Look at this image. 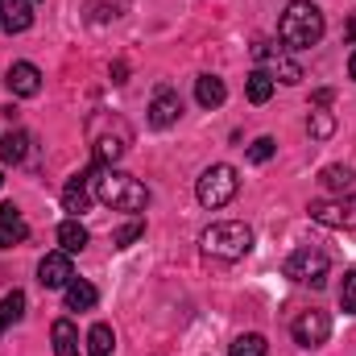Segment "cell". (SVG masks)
Masks as SVG:
<instances>
[{
    "label": "cell",
    "mask_w": 356,
    "mask_h": 356,
    "mask_svg": "<svg viewBox=\"0 0 356 356\" xmlns=\"http://www.w3.org/2000/svg\"><path fill=\"white\" fill-rule=\"evenodd\" d=\"M88 182H91V195H95L99 203L116 207V211H145V203H149L145 182H137V178L124 175V170L95 166V170L88 175Z\"/></svg>",
    "instance_id": "6da1fadb"
},
{
    "label": "cell",
    "mask_w": 356,
    "mask_h": 356,
    "mask_svg": "<svg viewBox=\"0 0 356 356\" xmlns=\"http://www.w3.org/2000/svg\"><path fill=\"white\" fill-rule=\"evenodd\" d=\"M38 282L46 290H67L75 282V266H71V253H46L42 266H38Z\"/></svg>",
    "instance_id": "9c48e42d"
},
{
    "label": "cell",
    "mask_w": 356,
    "mask_h": 356,
    "mask_svg": "<svg viewBox=\"0 0 356 356\" xmlns=\"http://www.w3.org/2000/svg\"><path fill=\"white\" fill-rule=\"evenodd\" d=\"M0 186H4V166H0Z\"/></svg>",
    "instance_id": "836d02e7"
},
{
    "label": "cell",
    "mask_w": 356,
    "mask_h": 356,
    "mask_svg": "<svg viewBox=\"0 0 356 356\" xmlns=\"http://www.w3.org/2000/svg\"><path fill=\"white\" fill-rule=\"evenodd\" d=\"M340 307H344V315H356V269H348L340 282Z\"/></svg>",
    "instance_id": "4316f807"
},
{
    "label": "cell",
    "mask_w": 356,
    "mask_h": 356,
    "mask_svg": "<svg viewBox=\"0 0 356 356\" xmlns=\"http://www.w3.org/2000/svg\"><path fill=\"white\" fill-rule=\"evenodd\" d=\"M266 353H269V344H266V336H257V332L236 336L232 348H228V356H266Z\"/></svg>",
    "instance_id": "7402d4cb"
},
{
    "label": "cell",
    "mask_w": 356,
    "mask_h": 356,
    "mask_svg": "<svg viewBox=\"0 0 356 356\" xmlns=\"http://www.w3.org/2000/svg\"><path fill=\"white\" fill-rule=\"evenodd\" d=\"M29 145H33L29 133H21V129L4 133V137H0V162H13V166L25 162V158H29Z\"/></svg>",
    "instance_id": "2e32d148"
},
{
    "label": "cell",
    "mask_w": 356,
    "mask_h": 356,
    "mask_svg": "<svg viewBox=\"0 0 356 356\" xmlns=\"http://www.w3.org/2000/svg\"><path fill=\"white\" fill-rule=\"evenodd\" d=\"M112 348H116L112 327H108V323H95L88 332V356H112Z\"/></svg>",
    "instance_id": "ffe728a7"
},
{
    "label": "cell",
    "mask_w": 356,
    "mask_h": 356,
    "mask_svg": "<svg viewBox=\"0 0 356 356\" xmlns=\"http://www.w3.org/2000/svg\"><path fill=\"white\" fill-rule=\"evenodd\" d=\"M0 25L4 33H25L33 25V0H0Z\"/></svg>",
    "instance_id": "8fae6325"
},
{
    "label": "cell",
    "mask_w": 356,
    "mask_h": 356,
    "mask_svg": "<svg viewBox=\"0 0 356 356\" xmlns=\"http://www.w3.org/2000/svg\"><path fill=\"white\" fill-rule=\"evenodd\" d=\"M236 191H241V178H236V170L232 166H207L203 175H199V182H195V195H199V203L203 207H224V203H232L236 199Z\"/></svg>",
    "instance_id": "5b68a950"
},
{
    "label": "cell",
    "mask_w": 356,
    "mask_h": 356,
    "mask_svg": "<svg viewBox=\"0 0 356 356\" xmlns=\"http://www.w3.org/2000/svg\"><path fill=\"white\" fill-rule=\"evenodd\" d=\"M245 91H249L253 104H266L269 95H273V75H269V71H253L249 83H245Z\"/></svg>",
    "instance_id": "603a6c76"
},
{
    "label": "cell",
    "mask_w": 356,
    "mask_h": 356,
    "mask_svg": "<svg viewBox=\"0 0 356 356\" xmlns=\"http://www.w3.org/2000/svg\"><path fill=\"white\" fill-rule=\"evenodd\" d=\"M273 154H277V141H273V137H257V141L249 145V162H253V166H266Z\"/></svg>",
    "instance_id": "484cf974"
},
{
    "label": "cell",
    "mask_w": 356,
    "mask_h": 356,
    "mask_svg": "<svg viewBox=\"0 0 356 356\" xmlns=\"http://www.w3.org/2000/svg\"><path fill=\"white\" fill-rule=\"evenodd\" d=\"M88 141H91L95 162H99V166H112V162H120V158L129 154L133 133H129V124H124L120 116H112V112H95V116L88 120Z\"/></svg>",
    "instance_id": "3957f363"
},
{
    "label": "cell",
    "mask_w": 356,
    "mask_h": 356,
    "mask_svg": "<svg viewBox=\"0 0 356 356\" xmlns=\"http://www.w3.org/2000/svg\"><path fill=\"white\" fill-rule=\"evenodd\" d=\"M141 232H145V224H141V220H133V224H124V228L112 236V245H116V249H129V245H133Z\"/></svg>",
    "instance_id": "83f0119b"
},
{
    "label": "cell",
    "mask_w": 356,
    "mask_h": 356,
    "mask_svg": "<svg viewBox=\"0 0 356 356\" xmlns=\"http://www.w3.org/2000/svg\"><path fill=\"white\" fill-rule=\"evenodd\" d=\"M348 75L356 79V50H353V58H348Z\"/></svg>",
    "instance_id": "1f68e13d"
},
{
    "label": "cell",
    "mask_w": 356,
    "mask_h": 356,
    "mask_svg": "<svg viewBox=\"0 0 356 356\" xmlns=\"http://www.w3.org/2000/svg\"><path fill=\"white\" fill-rule=\"evenodd\" d=\"M95 298H99V294H95L91 282H71V286H67V307H71V311H91Z\"/></svg>",
    "instance_id": "44dd1931"
},
{
    "label": "cell",
    "mask_w": 356,
    "mask_h": 356,
    "mask_svg": "<svg viewBox=\"0 0 356 356\" xmlns=\"http://www.w3.org/2000/svg\"><path fill=\"white\" fill-rule=\"evenodd\" d=\"M307 129H311V137H319V141H327V137L336 133V120H332V112H311V120H307Z\"/></svg>",
    "instance_id": "cb8c5ba5"
},
{
    "label": "cell",
    "mask_w": 356,
    "mask_h": 356,
    "mask_svg": "<svg viewBox=\"0 0 356 356\" xmlns=\"http://www.w3.org/2000/svg\"><path fill=\"white\" fill-rule=\"evenodd\" d=\"M327 269H332V261H327V253L323 249H298V253H290V261H286V277H294L298 286H323L327 282Z\"/></svg>",
    "instance_id": "8992f818"
},
{
    "label": "cell",
    "mask_w": 356,
    "mask_h": 356,
    "mask_svg": "<svg viewBox=\"0 0 356 356\" xmlns=\"http://www.w3.org/2000/svg\"><path fill=\"white\" fill-rule=\"evenodd\" d=\"M91 199H95V195H91L88 175H75L67 182V191H63V207H67V211H88Z\"/></svg>",
    "instance_id": "e0dca14e"
},
{
    "label": "cell",
    "mask_w": 356,
    "mask_h": 356,
    "mask_svg": "<svg viewBox=\"0 0 356 356\" xmlns=\"http://www.w3.org/2000/svg\"><path fill=\"white\" fill-rule=\"evenodd\" d=\"M195 99H199L203 108H220V104L228 99L224 79H220V75H199V79H195Z\"/></svg>",
    "instance_id": "9a60e30c"
},
{
    "label": "cell",
    "mask_w": 356,
    "mask_h": 356,
    "mask_svg": "<svg viewBox=\"0 0 356 356\" xmlns=\"http://www.w3.org/2000/svg\"><path fill=\"white\" fill-rule=\"evenodd\" d=\"M348 38L356 42V17H348Z\"/></svg>",
    "instance_id": "4dcf8cb0"
},
{
    "label": "cell",
    "mask_w": 356,
    "mask_h": 356,
    "mask_svg": "<svg viewBox=\"0 0 356 356\" xmlns=\"http://www.w3.org/2000/svg\"><path fill=\"white\" fill-rule=\"evenodd\" d=\"M25 241H29V224L21 220V211L13 203H0V249L25 245Z\"/></svg>",
    "instance_id": "30bf717a"
},
{
    "label": "cell",
    "mask_w": 356,
    "mask_h": 356,
    "mask_svg": "<svg viewBox=\"0 0 356 356\" xmlns=\"http://www.w3.org/2000/svg\"><path fill=\"white\" fill-rule=\"evenodd\" d=\"M307 211H311V220H315V224H323V228H344V232H353V228H356V195L315 199Z\"/></svg>",
    "instance_id": "52a82bcc"
},
{
    "label": "cell",
    "mask_w": 356,
    "mask_h": 356,
    "mask_svg": "<svg viewBox=\"0 0 356 356\" xmlns=\"http://www.w3.org/2000/svg\"><path fill=\"white\" fill-rule=\"evenodd\" d=\"M50 340H54V356H79V332L71 319H54Z\"/></svg>",
    "instance_id": "5bb4252c"
},
{
    "label": "cell",
    "mask_w": 356,
    "mask_h": 356,
    "mask_svg": "<svg viewBox=\"0 0 356 356\" xmlns=\"http://www.w3.org/2000/svg\"><path fill=\"white\" fill-rule=\"evenodd\" d=\"M319 182L327 186V191H336V195H348L353 191V182H356V170L353 166H323V175H319Z\"/></svg>",
    "instance_id": "d6986e66"
},
{
    "label": "cell",
    "mask_w": 356,
    "mask_h": 356,
    "mask_svg": "<svg viewBox=\"0 0 356 356\" xmlns=\"http://www.w3.org/2000/svg\"><path fill=\"white\" fill-rule=\"evenodd\" d=\"M0 307H4V319H8V323H21V319H25V294H21V290H8Z\"/></svg>",
    "instance_id": "d4e9b609"
},
{
    "label": "cell",
    "mask_w": 356,
    "mask_h": 356,
    "mask_svg": "<svg viewBox=\"0 0 356 356\" xmlns=\"http://www.w3.org/2000/svg\"><path fill=\"white\" fill-rule=\"evenodd\" d=\"M4 327H8V319H4V307H0V336H4Z\"/></svg>",
    "instance_id": "d6a6232c"
},
{
    "label": "cell",
    "mask_w": 356,
    "mask_h": 356,
    "mask_svg": "<svg viewBox=\"0 0 356 356\" xmlns=\"http://www.w3.org/2000/svg\"><path fill=\"white\" fill-rule=\"evenodd\" d=\"M178 116H182V99H178L175 91H158L149 99V124L154 129H170Z\"/></svg>",
    "instance_id": "4fadbf2b"
},
{
    "label": "cell",
    "mask_w": 356,
    "mask_h": 356,
    "mask_svg": "<svg viewBox=\"0 0 356 356\" xmlns=\"http://www.w3.org/2000/svg\"><path fill=\"white\" fill-rule=\"evenodd\" d=\"M58 245H63V253H83L88 249V228L79 220H63L58 224Z\"/></svg>",
    "instance_id": "ac0fdd59"
},
{
    "label": "cell",
    "mask_w": 356,
    "mask_h": 356,
    "mask_svg": "<svg viewBox=\"0 0 356 356\" xmlns=\"http://www.w3.org/2000/svg\"><path fill=\"white\" fill-rule=\"evenodd\" d=\"M323 13H319V4H311V0H294V4H286V13H282V21H277V38H282V46H290V50H311L319 38H323Z\"/></svg>",
    "instance_id": "7a4b0ae2"
},
{
    "label": "cell",
    "mask_w": 356,
    "mask_h": 356,
    "mask_svg": "<svg viewBox=\"0 0 356 356\" xmlns=\"http://www.w3.org/2000/svg\"><path fill=\"white\" fill-rule=\"evenodd\" d=\"M277 79H282V83H302L298 63H286V58H282V63H277Z\"/></svg>",
    "instance_id": "f1b7e54d"
},
{
    "label": "cell",
    "mask_w": 356,
    "mask_h": 356,
    "mask_svg": "<svg viewBox=\"0 0 356 356\" xmlns=\"http://www.w3.org/2000/svg\"><path fill=\"white\" fill-rule=\"evenodd\" d=\"M290 332H294V340H298L302 348H319V344H327V336H332V319H327V311H302Z\"/></svg>",
    "instance_id": "ba28073f"
},
{
    "label": "cell",
    "mask_w": 356,
    "mask_h": 356,
    "mask_svg": "<svg viewBox=\"0 0 356 356\" xmlns=\"http://www.w3.org/2000/svg\"><path fill=\"white\" fill-rule=\"evenodd\" d=\"M199 245H203V253H207V257L241 261V257H249V253H253V228H249V224H241V220H220V224L203 228Z\"/></svg>",
    "instance_id": "277c9868"
},
{
    "label": "cell",
    "mask_w": 356,
    "mask_h": 356,
    "mask_svg": "<svg viewBox=\"0 0 356 356\" xmlns=\"http://www.w3.org/2000/svg\"><path fill=\"white\" fill-rule=\"evenodd\" d=\"M4 83H8L13 95H38L42 91V71L33 63H13L8 75H4Z\"/></svg>",
    "instance_id": "7c38bea8"
},
{
    "label": "cell",
    "mask_w": 356,
    "mask_h": 356,
    "mask_svg": "<svg viewBox=\"0 0 356 356\" xmlns=\"http://www.w3.org/2000/svg\"><path fill=\"white\" fill-rule=\"evenodd\" d=\"M253 54H257V58H273V46H269V42H257Z\"/></svg>",
    "instance_id": "f546056e"
}]
</instances>
